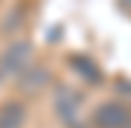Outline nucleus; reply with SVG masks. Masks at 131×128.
Returning <instances> with one entry per match:
<instances>
[{
  "label": "nucleus",
  "mask_w": 131,
  "mask_h": 128,
  "mask_svg": "<svg viewBox=\"0 0 131 128\" xmlns=\"http://www.w3.org/2000/svg\"><path fill=\"white\" fill-rule=\"evenodd\" d=\"M31 54H34L31 43H23V40L12 43V46L0 54V83H6V80H12L17 74H23L29 68V63H31Z\"/></svg>",
  "instance_id": "f257e3e1"
},
{
  "label": "nucleus",
  "mask_w": 131,
  "mask_h": 128,
  "mask_svg": "<svg viewBox=\"0 0 131 128\" xmlns=\"http://www.w3.org/2000/svg\"><path fill=\"white\" fill-rule=\"evenodd\" d=\"M94 125L97 128H131V108L117 100H108L94 111Z\"/></svg>",
  "instance_id": "f03ea898"
},
{
  "label": "nucleus",
  "mask_w": 131,
  "mask_h": 128,
  "mask_svg": "<svg viewBox=\"0 0 131 128\" xmlns=\"http://www.w3.org/2000/svg\"><path fill=\"white\" fill-rule=\"evenodd\" d=\"M77 105H80V97L71 91V88H60L57 91V114L66 120V122H69L71 128H74V111H77Z\"/></svg>",
  "instance_id": "7ed1b4c3"
},
{
  "label": "nucleus",
  "mask_w": 131,
  "mask_h": 128,
  "mask_svg": "<svg viewBox=\"0 0 131 128\" xmlns=\"http://www.w3.org/2000/svg\"><path fill=\"white\" fill-rule=\"evenodd\" d=\"M26 120V108L20 102H6L0 105V128H20Z\"/></svg>",
  "instance_id": "20e7f679"
},
{
  "label": "nucleus",
  "mask_w": 131,
  "mask_h": 128,
  "mask_svg": "<svg viewBox=\"0 0 131 128\" xmlns=\"http://www.w3.org/2000/svg\"><path fill=\"white\" fill-rule=\"evenodd\" d=\"M49 83V71L46 68H40V66H34L31 71H23V80H20V88H23V91H40L43 88V85H46Z\"/></svg>",
  "instance_id": "39448f33"
},
{
  "label": "nucleus",
  "mask_w": 131,
  "mask_h": 128,
  "mask_svg": "<svg viewBox=\"0 0 131 128\" xmlns=\"http://www.w3.org/2000/svg\"><path fill=\"white\" fill-rule=\"evenodd\" d=\"M71 66H74L85 80H89V83H100V77H103V74H100V68L94 66L89 57H74V60H71Z\"/></svg>",
  "instance_id": "423d86ee"
},
{
  "label": "nucleus",
  "mask_w": 131,
  "mask_h": 128,
  "mask_svg": "<svg viewBox=\"0 0 131 128\" xmlns=\"http://www.w3.org/2000/svg\"><path fill=\"white\" fill-rule=\"evenodd\" d=\"M120 6H123V9H128V11H131V0H120Z\"/></svg>",
  "instance_id": "0eeeda50"
}]
</instances>
